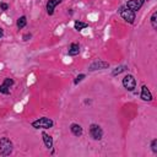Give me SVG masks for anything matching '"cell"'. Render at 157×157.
<instances>
[{"instance_id": "cell-1", "label": "cell", "mask_w": 157, "mask_h": 157, "mask_svg": "<svg viewBox=\"0 0 157 157\" xmlns=\"http://www.w3.org/2000/svg\"><path fill=\"white\" fill-rule=\"evenodd\" d=\"M31 126L33 129H37V130H39V129L47 130V129H50V128L54 126V121L50 118H48V117H40V118L33 120L31 123Z\"/></svg>"}, {"instance_id": "cell-2", "label": "cell", "mask_w": 157, "mask_h": 157, "mask_svg": "<svg viewBox=\"0 0 157 157\" xmlns=\"http://www.w3.org/2000/svg\"><path fill=\"white\" fill-rule=\"evenodd\" d=\"M13 151V144L12 141L4 136V137H0V156L2 157H6V156H10Z\"/></svg>"}, {"instance_id": "cell-3", "label": "cell", "mask_w": 157, "mask_h": 157, "mask_svg": "<svg viewBox=\"0 0 157 157\" xmlns=\"http://www.w3.org/2000/svg\"><path fill=\"white\" fill-rule=\"evenodd\" d=\"M119 15L121 16V18L124 20V21H126L128 23H130V25H132L134 22H135V18H136V16H135V12L134 11H131V10H129L128 7H125V6H121V7H119Z\"/></svg>"}, {"instance_id": "cell-4", "label": "cell", "mask_w": 157, "mask_h": 157, "mask_svg": "<svg viewBox=\"0 0 157 157\" xmlns=\"http://www.w3.org/2000/svg\"><path fill=\"white\" fill-rule=\"evenodd\" d=\"M121 85H123V87H124L126 91L132 92V91L135 90V87H136V78L134 77V75L128 74V75H125V76L123 77Z\"/></svg>"}, {"instance_id": "cell-5", "label": "cell", "mask_w": 157, "mask_h": 157, "mask_svg": "<svg viewBox=\"0 0 157 157\" xmlns=\"http://www.w3.org/2000/svg\"><path fill=\"white\" fill-rule=\"evenodd\" d=\"M103 129L98 125V124H91L90 125V135H91V137L93 139V140H96V141H99V140H102V137H103Z\"/></svg>"}, {"instance_id": "cell-6", "label": "cell", "mask_w": 157, "mask_h": 157, "mask_svg": "<svg viewBox=\"0 0 157 157\" xmlns=\"http://www.w3.org/2000/svg\"><path fill=\"white\" fill-rule=\"evenodd\" d=\"M109 67V63L105 61V60H96L93 63L90 64L88 66V71H96V70H104V69H108Z\"/></svg>"}, {"instance_id": "cell-7", "label": "cell", "mask_w": 157, "mask_h": 157, "mask_svg": "<svg viewBox=\"0 0 157 157\" xmlns=\"http://www.w3.org/2000/svg\"><path fill=\"white\" fill-rule=\"evenodd\" d=\"M15 85V80L11 77H5L4 82L0 85V93L2 94H10V88Z\"/></svg>"}, {"instance_id": "cell-8", "label": "cell", "mask_w": 157, "mask_h": 157, "mask_svg": "<svg viewBox=\"0 0 157 157\" xmlns=\"http://www.w3.org/2000/svg\"><path fill=\"white\" fill-rule=\"evenodd\" d=\"M145 4V0H129L126 4H125V7H128L129 10L136 12L139 11Z\"/></svg>"}, {"instance_id": "cell-9", "label": "cell", "mask_w": 157, "mask_h": 157, "mask_svg": "<svg viewBox=\"0 0 157 157\" xmlns=\"http://www.w3.org/2000/svg\"><path fill=\"white\" fill-rule=\"evenodd\" d=\"M61 1H63V0H48L47 4H45L47 13H48L49 16H53V15H54V10H55V7H56L59 4H61Z\"/></svg>"}, {"instance_id": "cell-10", "label": "cell", "mask_w": 157, "mask_h": 157, "mask_svg": "<svg viewBox=\"0 0 157 157\" xmlns=\"http://www.w3.org/2000/svg\"><path fill=\"white\" fill-rule=\"evenodd\" d=\"M140 98L145 102H151L153 99V96L151 93V91L148 90V87L146 85H142L141 87V93H140Z\"/></svg>"}, {"instance_id": "cell-11", "label": "cell", "mask_w": 157, "mask_h": 157, "mask_svg": "<svg viewBox=\"0 0 157 157\" xmlns=\"http://www.w3.org/2000/svg\"><path fill=\"white\" fill-rule=\"evenodd\" d=\"M42 140H43V144L44 146L48 148V150H52L53 148V145H54V141H53V137L45 132V131H42Z\"/></svg>"}, {"instance_id": "cell-12", "label": "cell", "mask_w": 157, "mask_h": 157, "mask_svg": "<svg viewBox=\"0 0 157 157\" xmlns=\"http://www.w3.org/2000/svg\"><path fill=\"white\" fill-rule=\"evenodd\" d=\"M70 131H71V134L74 136L80 137L83 134V128L77 123H72V124H70Z\"/></svg>"}, {"instance_id": "cell-13", "label": "cell", "mask_w": 157, "mask_h": 157, "mask_svg": "<svg viewBox=\"0 0 157 157\" xmlns=\"http://www.w3.org/2000/svg\"><path fill=\"white\" fill-rule=\"evenodd\" d=\"M80 54V44L78 43H71L69 45V49H67V55L70 56H76Z\"/></svg>"}, {"instance_id": "cell-14", "label": "cell", "mask_w": 157, "mask_h": 157, "mask_svg": "<svg viewBox=\"0 0 157 157\" xmlns=\"http://www.w3.org/2000/svg\"><path fill=\"white\" fill-rule=\"evenodd\" d=\"M16 26H17V28H18V29L25 28V27L27 26V17H26L25 15L20 16V17L17 18V21H16Z\"/></svg>"}, {"instance_id": "cell-15", "label": "cell", "mask_w": 157, "mask_h": 157, "mask_svg": "<svg viewBox=\"0 0 157 157\" xmlns=\"http://www.w3.org/2000/svg\"><path fill=\"white\" fill-rule=\"evenodd\" d=\"M87 27H88V25L86 22H82V21H78V20L74 22V29L77 31V32H81L82 29H85Z\"/></svg>"}, {"instance_id": "cell-16", "label": "cell", "mask_w": 157, "mask_h": 157, "mask_svg": "<svg viewBox=\"0 0 157 157\" xmlns=\"http://www.w3.org/2000/svg\"><path fill=\"white\" fill-rule=\"evenodd\" d=\"M124 71H128V66L126 65H119V66H117V67L113 69L112 76H117V75H119V74H121Z\"/></svg>"}, {"instance_id": "cell-17", "label": "cell", "mask_w": 157, "mask_h": 157, "mask_svg": "<svg viewBox=\"0 0 157 157\" xmlns=\"http://www.w3.org/2000/svg\"><path fill=\"white\" fill-rule=\"evenodd\" d=\"M150 22H151V27H152L153 29H157V11H155V12L151 15Z\"/></svg>"}, {"instance_id": "cell-18", "label": "cell", "mask_w": 157, "mask_h": 157, "mask_svg": "<svg viewBox=\"0 0 157 157\" xmlns=\"http://www.w3.org/2000/svg\"><path fill=\"white\" fill-rule=\"evenodd\" d=\"M86 78V74H78L75 78H74V85H78L81 81H83Z\"/></svg>"}, {"instance_id": "cell-19", "label": "cell", "mask_w": 157, "mask_h": 157, "mask_svg": "<svg viewBox=\"0 0 157 157\" xmlns=\"http://www.w3.org/2000/svg\"><path fill=\"white\" fill-rule=\"evenodd\" d=\"M151 150L153 153H157V139L151 140Z\"/></svg>"}, {"instance_id": "cell-20", "label": "cell", "mask_w": 157, "mask_h": 157, "mask_svg": "<svg viewBox=\"0 0 157 157\" xmlns=\"http://www.w3.org/2000/svg\"><path fill=\"white\" fill-rule=\"evenodd\" d=\"M0 10L7 11V10H9V4H6V2H0Z\"/></svg>"}, {"instance_id": "cell-21", "label": "cell", "mask_w": 157, "mask_h": 157, "mask_svg": "<svg viewBox=\"0 0 157 157\" xmlns=\"http://www.w3.org/2000/svg\"><path fill=\"white\" fill-rule=\"evenodd\" d=\"M32 38V34L31 33H25L23 36H22V39L25 40V42H27V40H29Z\"/></svg>"}, {"instance_id": "cell-22", "label": "cell", "mask_w": 157, "mask_h": 157, "mask_svg": "<svg viewBox=\"0 0 157 157\" xmlns=\"http://www.w3.org/2000/svg\"><path fill=\"white\" fill-rule=\"evenodd\" d=\"M4 37V29L0 27V38H2Z\"/></svg>"}, {"instance_id": "cell-23", "label": "cell", "mask_w": 157, "mask_h": 157, "mask_svg": "<svg viewBox=\"0 0 157 157\" xmlns=\"http://www.w3.org/2000/svg\"><path fill=\"white\" fill-rule=\"evenodd\" d=\"M145 1H148V0H145Z\"/></svg>"}]
</instances>
